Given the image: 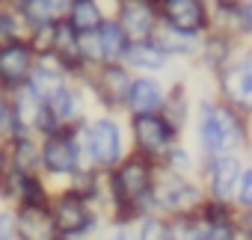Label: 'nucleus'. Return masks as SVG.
I'll use <instances>...</instances> for the list:
<instances>
[{
  "label": "nucleus",
  "instance_id": "393cba45",
  "mask_svg": "<svg viewBox=\"0 0 252 240\" xmlns=\"http://www.w3.org/2000/svg\"><path fill=\"white\" fill-rule=\"evenodd\" d=\"M234 193H237L240 205L246 210H252V169L249 172H240V190H234Z\"/></svg>",
  "mask_w": 252,
  "mask_h": 240
},
{
  "label": "nucleus",
  "instance_id": "4468645a",
  "mask_svg": "<svg viewBox=\"0 0 252 240\" xmlns=\"http://www.w3.org/2000/svg\"><path fill=\"white\" fill-rule=\"evenodd\" d=\"M125 104H128L134 113H155V110L163 104V89H160L158 80H149V77L131 80Z\"/></svg>",
  "mask_w": 252,
  "mask_h": 240
},
{
  "label": "nucleus",
  "instance_id": "bb28decb",
  "mask_svg": "<svg viewBox=\"0 0 252 240\" xmlns=\"http://www.w3.org/2000/svg\"><path fill=\"white\" fill-rule=\"evenodd\" d=\"M237 68H240V71H243V77H246V80L252 83V48H249V51H246V54L240 57V62H237Z\"/></svg>",
  "mask_w": 252,
  "mask_h": 240
},
{
  "label": "nucleus",
  "instance_id": "7ed1b4c3",
  "mask_svg": "<svg viewBox=\"0 0 252 240\" xmlns=\"http://www.w3.org/2000/svg\"><path fill=\"white\" fill-rule=\"evenodd\" d=\"M39 160H42V166H45L48 172H54V175H71V172H77L80 154H77V140H74V134L65 131V128L51 131L48 140H45V146H42V151H39Z\"/></svg>",
  "mask_w": 252,
  "mask_h": 240
},
{
  "label": "nucleus",
  "instance_id": "6ab92c4d",
  "mask_svg": "<svg viewBox=\"0 0 252 240\" xmlns=\"http://www.w3.org/2000/svg\"><path fill=\"white\" fill-rule=\"evenodd\" d=\"M163 119H166V125L172 128V131H181V125H184V113H187V101H184V92L181 89H175L163 104Z\"/></svg>",
  "mask_w": 252,
  "mask_h": 240
},
{
  "label": "nucleus",
  "instance_id": "dca6fc26",
  "mask_svg": "<svg viewBox=\"0 0 252 240\" xmlns=\"http://www.w3.org/2000/svg\"><path fill=\"white\" fill-rule=\"evenodd\" d=\"M166 57H169V54H166L155 39L131 42L128 51H125V60H128L131 65H137V68H152V71L163 68V65H166Z\"/></svg>",
  "mask_w": 252,
  "mask_h": 240
},
{
  "label": "nucleus",
  "instance_id": "20e7f679",
  "mask_svg": "<svg viewBox=\"0 0 252 240\" xmlns=\"http://www.w3.org/2000/svg\"><path fill=\"white\" fill-rule=\"evenodd\" d=\"M54 225L63 237H77V234H86L92 228V213H89V205L86 199L77 193V190H68L63 193L57 202H54Z\"/></svg>",
  "mask_w": 252,
  "mask_h": 240
},
{
  "label": "nucleus",
  "instance_id": "cd10ccee",
  "mask_svg": "<svg viewBox=\"0 0 252 240\" xmlns=\"http://www.w3.org/2000/svg\"><path fill=\"white\" fill-rule=\"evenodd\" d=\"M12 219L6 216V213H0V240H12Z\"/></svg>",
  "mask_w": 252,
  "mask_h": 240
},
{
  "label": "nucleus",
  "instance_id": "f257e3e1",
  "mask_svg": "<svg viewBox=\"0 0 252 240\" xmlns=\"http://www.w3.org/2000/svg\"><path fill=\"white\" fill-rule=\"evenodd\" d=\"M199 140H202V149L208 154H231V151H237L240 143H243V125H240L237 113H231L228 107L202 104Z\"/></svg>",
  "mask_w": 252,
  "mask_h": 240
},
{
  "label": "nucleus",
  "instance_id": "9d476101",
  "mask_svg": "<svg viewBox=\"0 0 252 240\" xmlns=\"http://www.w3.org/2000/svg\"><path fill=\"white\" fill-rule=\"evenodd\" d=\"M15 231L21 240H60L54 216L45 205H21L15 216Z\"/></svg>",
  "mask_w": 252,
  "mask_h": 240
},
{
  "label": "nucleus",
  "instance_id": "c85d7f7f",
  "mask_svg": "<svg viewBox=\"0 0 252 240\" xmlns=\"http://www.w3.org/2000/svg\"><path fill=\"white\" fill-rule=\"evenodd\" d=\"M243 21H246V30H252V0L246 3V9H243Z\"/></svg>",
  "mask_w": 252,
  "mask_h": 240
},
{
  "label": "nucleus",
  "instance_id": "a878e982",
  "mask_svg": "<svg viewBox=\"0 0 252 240\" xmlns=\"http://www.w3.org/2000/svg\"><path fill=\"white\" fill-rule=\"evenodd\" d=\"M169 154V163H166V169H175V172H184V169H190V157H187V151H181V149H166Z\"/></svg>",
  "mask_w": 252,
  "mask_h": 240
},
{
  "label": "nucleus",
  "instance_id": "2eb2a0df",
  "mask_svg": "<svg viewBox=\"0 0 252 240\" xmlns=\"http://www.w3.org/2000/svg\"><path fill=\"white\" fill-rule=\"evenodd\" d=\"M95 33H98L101 60H104V62H119V60H125V51H128L131 39H128V33L119 27V21H101Z\"/></svg>",
  "mask_w": 252,
  "mask_h": 240
},
{
  "label": "nucleus",
  "instance_id": "412c9836",
  "mask_svg": "<svg viewBox=\"0 0 252 240\" xmlns=\"http://www.w3.org/2000/svg\"><path fill=\"white\" fill-rule=\"evenodd\" d=\"M18 21H21V15H18L15 9L0 6V45L18 39Z\"/></svg>",
  "mask_w": 252,
  "mask_h": 240
},
{
  "label": "nucleus",
  "instance_id": "b1692460",
  "mask_svg": "<svg viewBox=\"0 0 252 240\" xmlns=\"http://www.w3.org/2000/svg\"><path fill=\"white\" fill-rule=\"evenodd\" d=\"M169 237H172V240H205V237H202V228H196V225L187 222V219H178L175 225H169Z\"/></svg>",
  "mask_w": 252,
  "mask_h": 240
},
{
  "label": "nucleus",
  "instance_id": "0eeeda50",
  "mask_svg": "<svg viewBox=\"0 0 252 240\" xmlns=\"http://www.w3.org/2000/svg\"><path fill=\"white\" fill-rule=\"evenodd\" d=\"M134 140L146 154H160L172 146V128L166 125V119L158 113H134Z\"/></svg>",
  "mask_w": 252,
  "mask_h": 240
},
{
  "label": "nucleus",
  "instance_id": "aec40b11",
  "mask_svg": "<svg viewBox=\"0 0 252 240\" xmlns=\"http://www.w3.org/2000/svg\"><path fill=\"white\" fill-rule=\"evenodd\" d=\"M15 134H18L15 107H12V98L3 92V86H0V143H3V140H12Z\"/></svg>",
  "mask_w": 252,
  "mask_h": 240
},
{
  "label": "nucleus",
  "instance_id": "c756f323",
  "mask_svg": "<svg viewBox=\"0 0 252 240\" xmlns=\"http://www.w3.org/2000/svg\"><path fill=\"white\" fill-rule=\"evenodd\" d=\"M107 240H134V237H131L128 231H116V234H110Z\"/></svg>",
  "mask_w": 252,
  "mask_h": 240
},
{
  "label": "nucleus",
  "instance_id": "5701e85b",
  "mask_svg": "<svg viewBox=\"0 0 252 240\" xmlns=\"http://www.w3.org/2000/svg\"><path fill=\"white\" fill-rule=\"evenodd\" d=\"M140 240H172L169 237V225L163 219H146L143 228H140Z\"/></svg>",
  "mask_w": 252,
  "mask_h": 240
},
{
  "label": "nucleus",
  "instance_id": "f8f14e48",
  "mask_svg": "<svg viewBox=\"0 0 252 240\" xmlns=\"http://www.w3.org/2000/svg\"><path fill=\"white\" fill-rule=\"evenodd\" d=\"M240 181V160L234 154H217V160L208 169V187L217 199H228L234 196Z\"/></svg>",
  "mask_w": 252,
  "mask_h": 240
},
{
  "label": "nucleus",
  "instance_id": "6e6552de",
  "mask_svg": "<svg viewBox=\"0 0 252 240\" xmlns=\"http://www.w3.org/2000/svg\"><path fill=\"white\" fill-rule=\"evenodd\" d=\"M199 199V190L184 181L175 169H166L163 178L152 181V202L160 208H172V210H187L193 202Z\"/></svg>",
  "mask_w": 252,
  "mask_h": 240
},
{
  "label": "nucleus",
  "instance_id": "f3484780",
  "mask_svg": "<svg viewBox=\"0 0 252 240\" xmlns=\"http://www.w3.org/2000/svg\"><path fill=\"white\" fill-rule=\"evenodd\" d=\"M65 21L77 33H89V30H98V24L104 21V15H101L95 0H71L68 12H65Z\"/></svg>",
  "mask_w": 252,
  "mask_h": 240
},
{
  "label": "nucleus",
  "instance_id": "423d86ee",
  "mask_svg": "<svg viewBox=\"0 0 252 240\" xmlns=\"http://www.w3.org/2000/svg\"><path fill=\"white\" fill-rule=\"evenodd\" d=\"M33 74V48L24 45L21 39L0 45V86L3 89H18L27 83Z\"/></svg>",
  "mask_w": 252,
  "mask_h": 240
},
{
  "label": "nucleus",
  "instance_id": "4be33fe9",
  "mask_svg": "<svg viewBox=\"0 0 252 240\" xmlns=\"http://www.w3.org/2000/svg\"><path fill=\"white\" fill-rule=\"evenodd\" d=\"M205 240H234V225H231V216H222V219H208L205 231H202Z\"/></svg>",
  "mask_w": 252,
  "mask_h": 240
},
{
  "label": "nucleus",
  "instance_id": "a211bd4d",
  "mask_svg": "<svg viewBox=\"0 0 252 240\" xmlns=\"http://www.w3.org/2000/svg\"><path fill=\"white\" fill-rule=\"evenodd\" d=\"M149 39H155L166 54H193L196 51V42H193V33H184V30H175V27H169V24H163V30L155 36H149Z\"/></svg>",
  "mask_w": 252,
  "mask_h": 240
},
{
  "label": "nucleus",
  "instance_id": "2f4dec72",
  "mask_svg": "<svg viewBox=\"0 0 252 240\" xmlns=\"http://www.w3.org/2000/svg\"><path fill=\"white\" fill-rule=\"evenodd\" d=\"M63 240H71V237H63Z\"/></svg>",
  "mask_w": 252,
  "mask_h": 240
},
{
  "label": "nucleus",
  "instance_id": "1a4fd4ad",
  "mask_svg": "<svg viewBox=\"0 0 252 240\" xmlns=\"http://www.w3.org/2000/svg\"><path fill=\"white\" fill-rule=\"evenodd\" d=\"M155 6L152 0H119V27L131 42L149 39L155 33Z\"/></svg>",
  "mask_w": 252,
  "mask_h": 240
},
{
  "label": "nucleus",
  "instance_id": "7c9ffc66",
  "mask_svg": "<svg viewBox=\"0 0 252 240\" xmlns=\"http://www.w3.org/2000/svg\"><path fill=\"white\" fill-rule=\"evenodd\" d=\"M246 240H252V234H246Z\"/></svg>",
  "mask_w": 252,
  "mask_h": 240
},
{
  "label": "nucleus",
  "instance_id": "39448f33",
  "mask_svg": "<svg viewBox=\"0 0 252 240\" xmlns=\"http://www.w3.org/2000/svg\"><path fill=\"white\" fill-rule=\"evenodd\" d=\"M86 143H89V157L98 166H116L122 157V131L113 119H95L86 128Z\"/></svg>",
  "mask_w": 252,
  "mask_h": 240
},
{
  "label": "nucleus",
  "instance_id": "9b49d317",
  "mask_svg": "<svg viewBox=\"0 0 252 240\" xmlns=\"http://www.w3.org/2000/svg\"><path fill=\"white\" fill-rule=\"evenodd\" d=\"M160 3V12H163V21L175 30H184V33H199L208 21L205 15V3L202 0H158Z\"/></svg>",
  "mask_w": 252,
  "mask_h": 240
},
{
  "label": "nucleus",
  "instance_id": "f03ea898",
  "mask_svg": "<svg viewBox=\"0 0 252 240\" xmlns=\"http://www.w3.org/2000/svg\"><path fill=\"white\" fill-rule=\"evenodd\" d=\"M110 187H113V199H116V208L125 210V219L137 216L140 205L143 202H152V169L143 157H131L125 160L113 178H110Z\"/></svg>",
  "mask_w": 252,
  "mask_h": 240
},
{
  "label": "nucleus",
  "instance_id": "ddd939ff",
  "mask_svg": "<svg viewBox=\"0 0 252 240\" xmlns=\"http://www.w3.org/2000/svg\"><path fill=\"white\" fill-rule=\"evenodd\" d=\"M128 86H131L128 71H125L122 65H116V62H104V68H101V74L95 80V89H98V95H101V101L107 107L125 104V98H128Z\"/></svg>",
  "mask_w": 252,
  "mask_h": 240
}]
</instances>
